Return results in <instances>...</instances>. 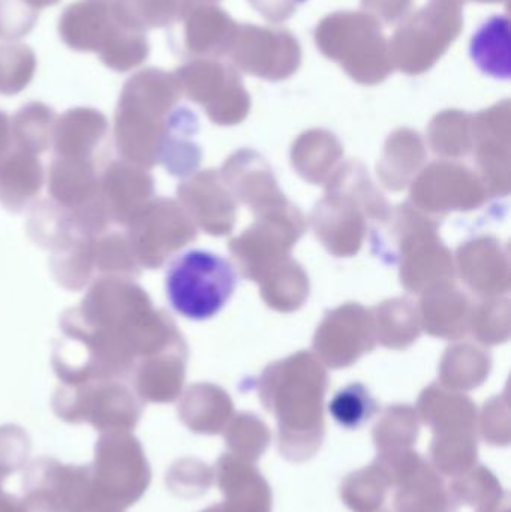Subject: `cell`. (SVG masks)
<instances>
[{
  "mask_svg": "<svg viewBox=\"0 0 511 512\" xmlns=\"http://www.w3.org/2000/svg\"><path fill=\"white\" fill-rule=\"evenodd\" d=\"M234 288L236 273L230 262L207 251L177 256L165 276L171 307L194 321H204L221 312Z\"/></svg>",
  "mask_w": 511,
  "mask_h": 512,
  "instance_id": "1",
  "label": "cell"
},
{
  "mask_svg": "<svg viewBox=\"0 0 511 512\" xmlns=\"http://www.w3.org/2000/svg\"><path fill=\"white\" fill-rule=\"evenodd\" d=\"M509 21L494 17L480 27L471 44V56L485 74L495 78L510 77Z\"/></svg>",
  "mask_w": 511,
  "mask_h": 512,
  "instance_id": "2",
  "label": "cell"
},
{
  "mask_svg": "<svg viewBox=\"0 0 511 512\" xmlns=\"http://www.w3.org/2000/svg\"><path fill=\"white\" fill-rule=\"evenodd\" d=\"M330 414L341 426L357 429L377 411L375 400L363 385H348L330 402Z\"/></svg>",
  "mask_w": 511,
  "mask_h": 512,
  "instance_id": "3",
  "label": "cell"
},
{
  "mask_svg": "<svg viewBox=\"0 0 511 512\" xmlns=\"http://www.w3.org/2000/svg\"><path fill=\"white\" fill-rule=\"evenodd\" d=\"M300 2H306V0H300Z\"/></svg>",
  "mask_w": 511,
  "mask_h": 512,
  "instance_id": "4",
  "label": "cell"
}]
</instances>
